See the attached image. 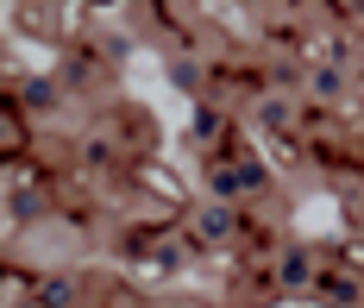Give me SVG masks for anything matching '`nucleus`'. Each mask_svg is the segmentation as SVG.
Instances as JSON below:
<instances>
[{"mask_svg":"<svg viewBox=\"0 0 364 308\" xmlns=\"http://www.w3.org/2000/svg\"><path fill=\"white\" fill-rule=\"evenodd\" d=\"M195 233H201L208 245H226V239H232V214H226V208H208V214H195Z\"/></svg>","mask_w":364,"mask_h":308,"instance_id":"obj_1","label":"nucleus"},{"mask_svg":"<svg viewBox=\"0 0 364 308\" xmlns=\"http://www.w3.org/2000/svg\"><path fill=\"white\" fill-rule=\"evenodd\" d=\"M308 252H289V258H283V283H308Z\"/></svg>","mask_w":364,"mask_h":308,"instance_id":"obj_2","label":"nucleus"},{"mask_svg":"<svg viewBox=\"0 0 364 308\" xmlns=\"http://www.w3.org/2000/svg\"><path fill=\"white\" fill-rule=\"evenodd\" d=\"M13 308H50V302H44V296H26V302H13Z\"/></svg>","mask_w":364,"mask_h":308,"instance_id":"obj_3","label":"nucleus"}]
</instances>
